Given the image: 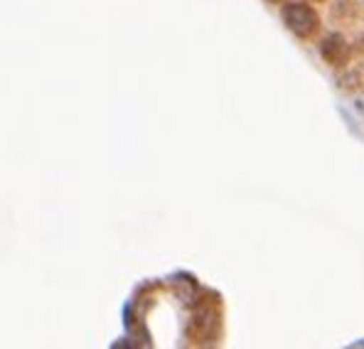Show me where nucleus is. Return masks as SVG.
I'll list each match as a JSON object with an SVG mask.
<instances>
[{
  "label": "nucleus",
  "instance_id": "nucleus-2",
  "mask_svg": "<svg viewBox=\"0 0 364 349\" xmlns=\"http://www.w3.org/2000/svg\"><path fill=\"white\" fill-rule=\"evenodd\" d=\"M269 3H271V5H283L286 0H269Z\"/></svg>",
  "mask_w": 364,
  "mask_h": 349
},
{
  "label": "nucleus",
  "instance_id": "nucleus-3",
  "mask_svg": "<svg viewBox=\"0 0 364 349\" xmlns=\"http://www.w3.org/2000/svg\"><path fill=\"white\" fill-rule=\"evenodd\" d=\"M310 3H320V0H310Z\"/></svg>",
  "mask_w": 364,
  "mask_h": 349
},
{
  "label": "nucleus",
  "instance_id": "nucleus-1",
  "mask_svg": "<svg viewBox=\"0 0 364 349\" xmlns=\"http://www.w3.org/2000/svg\"><path fill=\"white\" fill-rule=\"evenodd\" d=\"M283 23L286 28L298 37V40H313L320 32V13L310 5V0H293V3H283Z\"/></svg>",
  "mask_w": 364,
  "mask_h": 349
}]
</instances>
